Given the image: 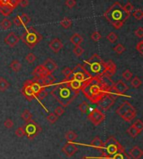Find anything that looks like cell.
Returning a JSON list of instances; mask_svg holds the SVG:
<instances>
[{
	"instance_id": "cell-39",
	"label": "cell",
	"mask_w": 143,
	"mask_h": 159,
	"mask_svg": "<svg viewBox=\"0 0 143 159\" xmlns=\"http://www.w3.org/2000/svg\"><path fill=\"white\" fill-rule=\"evenodd\" d=\"M58 118H59V117H57V116L55 115L54 112H51V113H50V114L47 116L46 119H47V121L49 123H50V124H54V123H55V122H57Z\"/></svg>"
},
{
	"instance_id": "cell-29",
	"label": "cell",
	"mask_w": 143,
	"mask_h": 159,
	"mask_svg": "<svg viewBox=\"0 0 143 159\" xmlns=\"http://www.w3.org/2000/svg\"><path fill=\"white\" fill-rule=\"evenodd\" d=\"M127 133H128V135H129L130 137H133V138L137 137V136L141 133L140 132L138 131L137 128L134 127L133 125H130V127L127 128Z\"/></svg>"
},
{
	"instance_id": "cell-50",
	"label": "cell",
	"mask_w": 143,
	"mask_h": 159,
	"mask_svg": "<svg viewBox=\"0 0 143 159\" xmlns=\"http://www.w3.org/2000/svg\"><path fill=\"white\" fill-rule=\"evenodd\" d=\"M54 113L55 114V115L57 116V117H61V116H62L64 113V109L62 107H57L55 109H54Z\"/></svg>"
},
{
	"instance_id": "cell-28",
	"label": "cell",
	"mask_w": 143,
	"mask_h": 159,
	"mask_svg": "<svg viewBox=\"0 0 143 159\" xmlns=\"http://www.w3.org/2000/svg\"><path fill=\"white\" fill-rule=\"evenodd\" d=\"M77 137H78L77 134L72 130H70V131H68L65 133V139L69 143H74L77 139Z\"/></svg>"
},
{
	"instance_id": "cell-40",
	"label": "cell",
	"mask_w": 143,
	"mask_h": 159,
	"mask_svg": "<svg viewBox=\"0 0 143 159\" xmlns=\"http://www.w3.org/2000/svg\"><path fill=\"white\" fill-rule=\"evenodd\" d=\"M121 76H122V78H124L126 81H130V79L132 78V77H133V73L129 69H127V70H125L124 72H122Z\"/></svg>"
},
{
	"instance_id": "cell-21",
	"label": "cell",
	"mask_w": 143,
	"mask_h": 159,
	"mask_svg": "<svg viewBox=\"0 0 143 159\" xmlns=\"http://www.w3.org/2000/svg\"><path fill=\"white\" fill-rule=\"evenodd\" d=\"M129 156L132 159H141L143 156V151L139 146H134L129 152Z\"/></svg>"
},
{
	"instance_id": "cell-52",
	"label": "cell",
	"mask_w": 143,
	"mask_h": 159,
	"mask_svg": "<svg viewBox=\"0 0 143 159\" xmlns=\"http://www.w3.org/2000/svg\"><path fill=\"white\" fill-rule=\"evenodd\" d=\"M65 5L69 9H73L74 7L76 5V0H66L65 1Z\"/></svg>"
},
{
	"instance_id": "cell-45",
	"label": "cell",
	"mask_w": 143,
	"mask_h": 159,
	"mask_svg": "<svg viewBox=\"0 0 143 159\" xmlns=\"http://www.w3.org/2000/svg\"><path fill=\"white\" fill-rule=\"evenodd\" d=\"M48 93L47 91H46V89H45V88H43V89H41V90L39 91L38 93V94L36 95V98H38V99L39 100H43L45 99Z\"/></svg>"
},
{
	"instance_id": "cell-10",
	"label": "cell",
	"mask_w": 143,
	"mask_h": 159,
	"mask_svg": "<svg viewBox=\"0 0 143 159\" xmlns=\"http://www.w3.org/2000/svg\"><path fill=\"white\" fill-rule=\"evenodd\" d=\"M129 89L128 85L122 81V80H119L116 83H113L112 86H111V94L112 96H121Z\"/></svg>"
},
{
	"instance_id": "cell-57",
	"label": "cell",
	"mask_w": 143,
	"mask_h": 159,
	"mask_svg": "<svg viewBox=\"0 0 143 159\" xmlns=\"http://www.w3.org/2000/svg\"><path fill=\"white\" fill-rule=\"evenodd\" d=\"M101 159H110V158H101Z\"/></svg>"
},
{
	"instance_id": "cell-27",
	"label": "cell",
	"mask_w": 143,
	"mask_h": 159,
	"mask_svg": "<svg viewBox=\"0 0 143 159\" xmlns=\"http://www.w3.org/2000/svg\"><path fill=\"white\" fill-rule=\"evenodd\" d=\"M110 159H130V156L127 154L126 152H125V150H122V151H120V152H118L116 153V154H114L113 156L111 157H109Z\"/></svg>"
},
{
	"instance_id": "cell-2",
	"label": "cell",
	"mask_w": 143,
	"mask_h": 159,
	"mask_svg": "<svg viewBox=\"0 0 143 159\" xmlns=\"http://www.w3.org/2000/svg\"><path fill=\"white\" fill-rule=\"evenodd\" d=\"M103 15L116 29H121L125 22L129 19V17L125 13L123 6L119 2L113 3Z\"/></svg>"
},
{
	"instance_id": "cell-4",
	"label": "cell",
	"mask_w": 143,
	"mask_h": 159,
	"mask_svg": "<svg viewBox=\"0 0 143 159\" xmlns=\"http://www.w3.org/2000/svg\"><path fill=\"white\" fill-rule=\"evenodd\" d=\"M86 72L90 76H101L103 77L104 72V61L102 60L101 56L95 53L89 59L86 60L82 64Z\"/></svg>"
},
{
	"instance_id": "cell-30",
	"label": "cell",
	"mask_w": 143,
	"mask_h": 159,
	"mask_svg": "<svg viewBox=\"0 0 143 159\" xmlns=\"http://www.w3.org/2000/svg\"><path fill=\"white\" fill-rule=\"evenodd\" d=\"M11 27H12V22L7 18L3 19V21H1V23H0V28L3 30H8V29L11 28Z\"/></svg>"
},
{
	"instance_id": "cell-24",
	"label": "cell",
	"mask_w": 143,
	"mask_h": 159,
	"mask_svg": "<svg viewBox=\"0 0 143 159\" xmlns=\"http://www.w3.org/2000/svg\"><path fill=\"white\" fill-rule=\"evenodd\" d=\"M70 43L72 44H74L75 46H79L80 44H82L83 41H84V38L81 35L79 34H74L71 37H70Z\"/></svg>"
},
{
	"instance_id": "cell-38",
	"label": "cell",
	"mask_w": 143,
	"mask_h": 159,
	"mask_svg": "<svg viewBox=\"0 0 143 159\" xmlns=\"http://www.w3.org/2000/svg\"><path fill=\"white\" fill-rule=\"evenodd\" d=\"M106 39H107L110 43H111V44H114V43H116V42L118 40V36L115 32H111V33L108 34V35L106 36Z\"/></svg>"
},
{
	"instance_id": "cell-20",
	"label": "cell",
	"mask_w": 143,
	"mask_h": 159,
	"mask_svg": "<svg viewBox=\"0 0 143 159\" xmlns=\"http://www.w3.org/2000/svg\"><path fill=\"white\" fill-rule=\"evenodd\" d=\"M48 74H50V73H49V72L45 70V68L43 67L42 64H39V65L37 66V67L33 70V72H32V75L35 77V78H43V77H45V76H46V75Z\"/></svg>"
},
{
	"instance_id": "cell-51",
	"label": "cell",
	"mask_w": 143,
	"mask_h": 159,
	"mask_svg": "<svg viewBox=\"0 0 143 159\" xmlns=\"http://www.w3.org/2000/svg\"><path fill=\"white\" fill-rule=\"evenodd\" d=\"M136 49L140 53L141 55H143V41L141 40L140 42H138L136 46Z\"/></svg>"
},
{
	"instance_id": "cell-8",
	"label": "cell",
	"mask_w": 143,
	"mask_h": 159,
	"mask_svg": "<svg viewBox=\"0 0 143 159\" xmlns=\"http://www.w3.org/2000/svg\"><path fill=\"white\" fill-rule=\"evenodd\" d=\"M72 71H73V74L71 76V78H74V79H75L77 81L80 82V83H84L85 81H86L87 79L89 78H90V76L86 71L84 69V67H83L82 64H77L73 69H72Z\"/></svg>"
},
{
	"instance_id": "cell-56",
	"label": "cell",
	"mask_w": 143,
	"mask_h": 159,
	"mask_svg": "<svg viewBox=\"0 0 143 159\" xmlns=\"http://www.w3.org/2000/svg\"><path fill=\"white\" fill-rule=\"evenodd\" d=\"M80 159H90V157H82V158Z\"/></svg>"
},
{
	"instance_id": "cell-49",
	"label": "cell",
	"mask_w": 143,
	"mask_h": 159,
	"mask_svg": "<svg viewBox=\"0 0 143 159\" xmlns=\"http://www.w3.org/2000/svg\"><path fill=\"white\" fill-rule=\"evenodd\" d=\"M90 37H91V39H92L94 42H98L101 38V34L99 33V32H94V33H92V34H91V36H90Z\"/></svg>"
},
{
	"instance_id": "cell-19",
	"label": "cell",
	"mask_w": 143,
	"mask_h": 159,
	"mask_svg": "<svg viewBox=\"0 0 143 159\" xmlns=\"http://www.w3.org/2000/svg\"><path fill=\"white\" fill-rule=\"evenodd\" d=\"M49 47L50 48V49L52 50L54 53H58L62 48H63L64 44L61 41V39H59V38H54V39L51 40V42H50Z\"/></svg>"
},
{
	"instance_id": "cell-34",
	"label": "cell",
	"mask_w": 143,
	"mask_h": 159,
	"mask_svg": "<svg viewBox=\"0 0 143 159\" xmlns=\"http://www.w3.org/2000/svg\"><path fill=\"white\" fill-rule=\"evenodd\" d=\"M21 118H23V120H24L25 122H29L30 121L32 118H33V114L32 112L28 109H25L24 112L21 113Z\"/></svg>"
},
{
	"instance_id": "cell-7",
	"label": "cell",
	"mask_w": 143,
	"mask_h": 159,
	"mask_svg": "<svg viewBox=\"0 0 143 159\" xmlns=\"http://www.w3.org/2000/svg\"><path fill=\"white\" fill-rule=\"evenodd\" d=\"M24 128L25 131V136L29 140H33L42 131L41 127L33 119H31L29 122H26L25 125L24 126Z\"/></svg>"
},
{
	"instance_id": "cell-33",
	"label": "cell",
	"mask_w": 143,
	"mask_h": 159,
	"mask_svg": "<svg viewBox=\"0 0 143 159\" xmlns=\"http://www.w3.org/2000/svg\"><path fill=\"white\" fill-rule=\"evenodd\" d=\"M78 108H79V111L82 112V113H89L90 110V105L86 102H82L78 106Z\"/></svg>"
},
{
	"instance_id": "cell-26",
	"label": "cell",
	"mask_w": 143,
	"mask_h": 159,
	"mask_svg": "<svg viewBox=\"0 0 143 159\" xmlns=\"http://www.w3.org/2000/svg\"><path fill=\"white\" fill-rule=\"evenodd\" d=\"M9 68L12 69L13 72H18L22 69V64L19 60H13L9 64Z\"/></svg>"
},
{
	"instance_id": "cell-36",
	"label": "cell",
	"mask_w": 143,
	"mask_h": 159,
	"mask_svg": "<svg viewBox=\"0 0 143 159\" xmlns=\"http://www.w3.org/2000/svg\"><path fill=\"white\" fill-rule=\"evenodd\" d=\"M141 83H141V80L140 78H138L137 76H136V77H134L133 78L130 79V85H131L134 88H138V87H140Z\"/></svg>"
},
{
	"instance_id": "cell-54",
	"label": "cell",
	"mask_w": 143,
	"mask_h": 159,
	"mask_svg": "<svg viewBox=\"0 0 143 159\" xmlns=\"http://www.w3.org/2000/svg\"><path fill=\"white\" fill-rule=\"evenodd\" d=\"M135 35L139 38H141L143 37V28L142 27H139L137 30L135 31Z\"/></svg>"
},
{
	"instance_id": "cell-17",
	"label": "cell",
	"mask_w": 143,
	"mask_h": 159,
	"mask_svg": "<svg viewBox=\"0 0 143 159\" xmlns=\"http://www.w3.org/2000/svg\"><path fill=\"white\" fill-rule=\"evenodd\" d=\"M134 109H136V108H135L129 102L125 101V102H123V103H121L120 106L118 107V108L116 109V113L118 114L120 117H121L122 115H124L125 113H127V112H129V111H131V110Z\"/></svg>"
},
{
	"instance_id": "cell-46",
	"label": "cell",
	"mask_w": 143,
	"mask_h": 159,
	"mask_svg": "<svg viewBox=\"0 0 143 159\" xmlns=\"http://www.w3.org/2000/svg\"><path fill=\"white\" fill-rule=\"evenodd\" d=\"M15 135L18 137H23L25 136V131H24V127H19L16 129Z\"/></svg>"
},
{
	"instance_id": "cell-44",
	"label": "cell",
	"mask_w": 143,
	"mask_h": 159,
	"mask_svg": "<svg viewBox=\"0 0 143 159\" xmlns=\"http://www.w3.org/2000/svg\"><path fill=\"white\" fill-rule=\"evenodd\" d=\"M62 73L64 74V76L65 77L64 79H68V78H70L72 74H73V71H72V69H70L69 67H66V68H64V69L62 70Z\"/></svg>"
},
{
	"instance_id": "cell-13",
	"label": "cell",
	"mask_w": 143,
	"mask_h": 159,
	"mask_svg": "<svg viewBox=\"0 0 143 159\" xmlns=\"http://www.w3.org/2000/svg\"><path fill=\"white\" fill-rule=\"evenodd\" d=\"M21 94L25 97V98L28 101H32L33 99L36 98L35 94L34 93L31 87L29 85V83H27V81L24 82V83L23 85L22 88H21Z\"/></svg>"
},
{
	"instance_id": "cell-37",
	"label": "cell",
	"mask_w": 143,
	"mask_h": 159,
	"mask_svg": "<svg viewBox=\"0 0 143 159\" xmlns=\"http://www.w3.org/2000/svg\"><path fill=\"white\" fill-rule=\"evenodd\" d=\"M113 51H114L115 53H117V54H121V53H123L126 51V47H125L123 44H116L114 48H113Z\"/></svg>"
},
{
	"instance_id": "cell-43",
	"label": "cell",
	"mask_w": 143,
	"mask_h": 159,
	"mask_svg": "<svg viewBox=\"0 0 143 159\" xmlns=\"http://www.w3.org/2000/svg\"><path fill=\"white\" fill-rule=\"evenodd\" d=\"M36 59H37L36 56H35L34 53H28V54H27V55H26V57H25L26 62H28V63H29V64H32V63H34Z\"/></svg>"
},
{
	"instance_id": "cell-18",
	"label": "cell",
	"mask_w": 143,
	"mask_h": 159,
	"mask_svg": "<svg viewBox=\"0 0 143 159\" xmlns=\"http://www.w3.org/2000/svg\"><path fill=\"white\" fill-rule=\"evenodd\" d=\"M42 65L45 68V70L50 74H52L58 69V64L51 58H47Z\"/></svg>"
},
{
	"instance_id": "cell-9",
	"label": "cell",
	"mask_w": 143,
	"mask_h": 159,
	"mask_svg": "<svg viewBox=\"0 0 143 159\" xmlns=\"http://www.w3.org/2000/svg\"><path fill=\"white\" fill-rule=\"evenodd\" d=\"M88 119L90 122H91L95 126H98L101 122H104L105 119V113H103L101 110L99 108H94L90 110L88 113Z\"/></svg>"
},
{
	"instance_id": "cell-15",
	"label": "cell",
	"mask_w": 143,
	"mask_h": 159,
	"mask_svg": "<svg viewBox=\"0 0 143 159\" xmlns=\"http://www.w3.org/2000/svg\"><path fill=\"white\" fill-rule=\"evenodd\" d=\"M62 152H63L67 157H70L74 156L75 153H77V151H78V147H77L75 144H74L73 143H65L64 145L62 147Z\"/></svg>"
},
{
	"instance_id": "cell-14",
	"label": "cell",
	"mask_w": 143,
	"mask_h": 159,
	"mask_svg": "<svg viewBox=\"0 0 143 159\" xmlns=\"http://www.w3.org/2000/svg\"><path fill=\"white\" fill-rule=\"evenodd\" d=\"M19 41H20V38L14 32H10L9 34L4 37V43L10 48L15 47L19 43Z\"/></svg>"
},
{
	"instance_id": "cell-1",
	"label": "cell",
	"mask_w": 143,
	"mask_h": 159,
	"mask_svg": "<svg viewBox=\"0 0 143 159\" xmlns=\"http://www.w3.org/2000/svg\"><path fill=\"white\" fill-rule=\"evenodd\" d=\"M112 83L110 85L106 83L104 77L93 76L83 83L81 91L90 103L96 104L105 94H111Z\"/></svg>"
},
{
	"instance_id": "cell-6",
	"label": "cell",
	"mask_w": 143,
	"mask_h": 159,
	"mask_svg": "<svg viewBox=\"0 0 143 159\" xmlns=\"http://www.w3.org/2000/svg\"><path fill=\"white\" fill-rule=\"evenodd\" d=\"M19 38L24 44L27 45V47L29 48L33 49L42 40L43 37L35 28L29 27L25 28L24 32L21 34Z\"/></svg>"
},
{
	"instance_id": "cell-16",
	"label": "cell",
	"mask_w": 143,
	"mask_h": 159,
	"mask_svg": "<svg viewBox=\"0 0 143 159\" xmlns=\"http://www.w3.org/2000/svg\"><path fill=\"white\" fill-rule=\"evenodd\" d=\"M30 21H31V18L26 13H22L21 15L17 16L13 19V23L18 27H20V26L25 27Z\"/></svg>"
},
{
	"instance_id": "cell-22",
	"label": "cell",
	"mask_w": 143,
	"mask_h": 159,
	"mask_svg": "<svg viewBox=\"0 0 143 159\" xmlns=\"http://www.w3.org/2000/svg\"><path fill=\"white\" fill-rule=\"evenodd\" d=\"M103 145H104V143L102 142V140L99 137H94V139L91 141L90 143V146L95 149H97L98 151H101L102 148H103Z\"/></svg>"
},
{
	"instance_id": "cell-32",
	"label": "cell",
	"mask_w": 143,
	"mask_h": 159,
	"mask_svg": "<svg viewBox=\"0 0 143 159\" xmlns=\"http://www.w3.org/2000/svg\"><path fill=\"white\" fill-rule=\"evenodd\" d=\"M9 87V83L5 78H0V92H5Z\"/></svg>"
},
{
	"instance_id": "cell-41",
	"label": "cell",
	"mask_w": 143,
	"mask_h": 159,
	"mask_svg": "<svg viewBox=\"0 0 143 159\" xmlns=\"http://www.w3.org/2000/svg\"><path fill=\"white\" fill-rule=\"evenodd\" d=\"M84 53H85V49H84L80 45H79V46H75V47L74 48L73 53L76 57H80Z\"/></svg>"
},
{
	"instance_id": "cell-12",
	"label": "cell",
	"mask_w": 143,
	"mask_h": 159,
	"mask_svg": "<svg viewBox=\"0 0 143 159\" xmlns=\"http://www.w3.org/2000/svg\"><path fill=\"white\" fill-rule=\"evenodd\" d=\"M116 65L112 60H108L106 62H104V72H103V77L111 79L112 76H114L116 72Z\"/></svg>"
},
{
	"instance_id": "cell-42",
	"label": "cell",
	"mask_w": 143,
	"mask_h": 159,
	"mask_svg": "<svg viewBox=\"0 0 143 159\" xmlns=\"http://www.w3.org/2000/svg\"><path fill=\"white\" fill-rule=\"evenodd\" d=\"M132 15L137 20H141L143 19V11L141 9L133 10Z\"/></svg>"
},
{
	"instance_id": "cell-31",
	"label": "cell",
	"mask_w": 143,
	"mask_h": 159,
	"mask_svg": "<svg viewBox=\"0 0 143 159\" xmlns=\"http://www.w3.org/2000/svg\"><path fill=\"white\" fill-rule=\"evenodd\" d=\"M123 10H124L125 13H126L128 17H130V14L132 13V12H133L134 10L133 4L131 3H130V2H127L124 6H123Z\"/></svg>"
},
{
	"instance_id": "cell-55",
	"label": "cell",
	"mask_w": 143,
	"mask_h": 159,
	"mask_svg": "<svg viewBox=\"0 0 143 159\" xmlns=\"http://www.w3.org/2000/svg\"><path fill=\"white\" fill-rule=\"evenodd\" d=\"M29 0H19V5L22 8H26L29 5Z\"/></svg>"
},
{
	"instance_id": "cell-11",
	"label": "cell",
	"mask_w": 143,
	"mask_h": 159,
	"mask_svg": "<svg viewBox=\"0 0 143 159\" xmlns=\"http://www.w3.org/2000/svg\"><path fill=\"white\" fill-rule=\"evenodd\" d=\"M115 103V97L111 94H105V96L100 99L98 103H96L98 107L102 111H107L111 108V107L114 105Z\"/></svg>"
},
{
	"instance_id": "cell-5",
	"label": "cell",
	"mask_w": 143,
	"mask_h": 159,
	"mask_svg": "<svg viewBox=\"0 0 143 159\" xmlns=\"http://www.w3.org/2000/svg\"><path fill=\"white\" fill-rule=\"evenodd\" d=\"M125 150L124 147L121 146V144L116 140V138L113 136H111L108 137L105 143H104L103 148L101 151V157L100 159L101 158H109L112 157L114 154H116L120 151Z\"/></svg>"
},
{
	"instance_id": "cell-25",
	"label": "cell",
	"mask_w": 143,
	"mask_h": 159,
	"mask_svg": "<svg viewBox=\"0 0 143 159\" xmlns=\"http://www.w3.org/2000/svg\"><path fill=\"white\" fill-rule=\"evenodd\" d=\"M13 9L9 5V4H5V5H0V13L4 17H8L9 16L12 12H13Z\"/></svg>"
},
{
	"instance_id": "cell-47",
	"label": "cell",
	"mask_w": 143,
	"mask_h": 159,
	"mask_svg": "<svg viewBox=\"0 0 143 159\" xmlns=\"http://www.w3.org/2000/svg\"><path fill=\"white\" fill-rule=\"evenodd\" d=\"M135 127V128H137L138 131L140 132H141L143 130V122H141V120H140V119H137L136 122H134L133 124H132Z\"/></svg>"
},
{
	"instance_id": "cell-3",
	"label": "cell",
	"mask_w": 143,
	"mask_h": 159,
	"mask_svg": "<svg viewBox=\"0 0 143 159\" xmlns=\"http://www.w3.org/2000/svg\"><path fill=\"white\" fill-rule=\"evenodd\" d=\"M51 95L57 100L59 103H61V106L66 108L73 102L75 98L78 96L79 93L72 90L64 83H60L52 89L50 92Z\"/></svg>"
},
{
	"instance_id": "cell-53",
	"label": "cell",
	"mask_w": 143,
	"mask_h": 159,
	"mask_svg": "<svg viewBox=\"0 0 143 159\" xmlns=\"http://www.w3.org/2000/svg\"><path fill=\"white\" fill-rule=\"evenodd\" d=\"M9 5L14 9L19 5V0H9Z\"/></svg>"
},
{
	"instance_id": "cell-35",
	"label": "cell",
	"mask_w": 143,
	"mask_h": 159,
	"mask_svg": "<svg viewBox=\"0 0 143 159\" xmlns=\"http://www.w3.org/2000/svg\"><path fill=\"white\" fill-rule=\"evenodd\" d=\"M61 27L64 29H67V28H70L71 26H72V21L70 20L69 18H64L61 21Z\"/></svg>"
},
{
	"instance_id": "cell-48",
	"label": "cell",
	"mask_w": 143,
	"mask_h": 159,
	"mask_svg": "<svg viewBox=\"0 0 143 159\" xmlns=\"http://www.w3.org/2000/svg\"><path fill=\"white\" fill-rule=\"evenodd\" d=\"M3 125H4V127L8 129H9V128H12L13 127V125H14V122L12 120L11 118H7L4 122H3Z\"/></svg>"
},
{
	"instance_id": "cell-23",
	"label": "cell",
	"mask_w": 143,
	"mask_h": 159,
	"mask_svg": "<svg viewBox=\"0 0 143 159\" xmlns=\"http://www.w3.org/2000/svg\"><path fill=\"white\" fill-rule=\"evenodd\" d=\"M137 114V109H134V110H131V111H129V112H127V113H125L124 115L121 116V118L124 120L125 122H130L132 119H134L135 118H136Z\"/></svg>"
}]
</instances>
